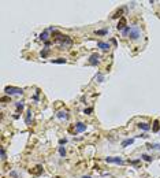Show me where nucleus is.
<instances>
[{
	"label": "nucleus",
	"instance_id": "obj_9",
	"mask_svg": "<svg viewBox=\"0 0 160 178\" xmlns=\"http://www.w3.org/2000/svg\"><path fill=\"white\" fill-rule=\"evenodd\" d=\"M138 127H140V129H142V130H145V131H148L149 129H151V126H149L148 123H145V122H142V123H138Z\"/></svg>",
	"mask_w": 160,
	"mask_h": 178
},
{
	"label": "nucleus",
	"instance_id": "obj_6",
	"mask_svg": "<svg viewBox=\"0 0 160 178\" xmlns=\"http://www.w3.org/2000/svg\"><path fill=\"white\" fill-rule=\"evenodd\" d=\"M75 129H77V131L82 133V131L86 130V125H85V123H82V122H78V123L75 125Z\"/></svg>",
	"mask_w": 160,
	"mask_h": 178
},
{
	"label": "nucleus",
	"instance_id": "obj_21",
	"mask_svg": "<svg viewBox=\"0 0 160 178\" xmlns=\"http://www.w3.org/2000/svg\"><path fill=\"white\" fill-rule=\"evenodd\" d=\"M0 153H1V159L4 160V159H6V149L1 148V149H0Z\"/></svg>",
	"mask_w": 160,
	"mask_h": 178
},
{
	"label": "nucleus",
	"instance_id": "obj_25",
	"mask_svg": "<svg viewBox=\"0 0 160 178\" xmlns=\"http://www.w3.org/2000/svg\"><path fill=\"white\" fill-rule=\"evenodd\" d=\"M120 14H122V10H120V11H118V13L115 14V15H114V18H118V17H120Z\"/></svg>",
	"mask_w": 160,
	"mask_h": 178
},
{
	"label": "nucleus",
	"instance_id": "obj_22",
	"mask_svg": "<svg viewBox=\"0 0 160 178\" xmlns=\"http://www.w3.org/2000/svg\"><path fill=\"white\" fill-rule=\"evenodd\" d=\"M84 112H85V114H92V112H93V108H85V110H84Z\"/></svg>",
	"mask_w": 160,
	"mask_h": 178
},
{
	"label": "nucleus",
	"instance_id": "obj_17",
	"mask_svg": "<svg viewBox=\"0 0 160 178\" xmlns=\"http://www.w3.org/2000/svg\"><path fill=\"white\" fill-rule=\"evenodd\" d=\"M96 34H99V36H104V34H107V30L103 29V30H96Z\"/></svg>",
	"mask_w": 160,
	"mask_h": 178
},
{
	"label": "nucleus",
	"instance_id": "obj_10",
	"mask_svg": "<svg viewBox=\"0 0 160 178\" xmlns=\"http://www.w3.org/2000/svg\"><path fill=\"white\" fill-rule=\"evenodd\" d=\"M48 37H49L48 30H45V32H42V33L40 34V40H42V41H47V40H48Z\"/></svg>",
	"mask_w": 160,
	"mask_h": 178
},
{
	"label": "nucleus",
	"instance_id": "obj_14",
	"mask_svg": "<svg viewBox=\"0 0 160 178\" xmlns=\"http://www.w3.org/2000/svg\"><path fill=\"white\" fill-rule=\"evenodd\" d=\"M23 107H25L23 102H18V103H17V110H18V111H22V110H23Z\"/></svg>",
	"mask_w": 160,
	"mask_h": 178
},
{
	"label": "nucleus",
	"instance_id": "obj_27",
	"mask_svg": "<svg viewBox=\"0 0 160 178\" xmlns=\"http://www.w3.org/2000/svg\"><path fill=\"white\" fill-rule=\"evenodd\" d=\"M84 178H90V177H89V175H88V177H84Z\"/></svg>",
	"mask_w": 160,
	"mask_h": 178
},
{
	"label": "nucleus",
	"instance_id": "obj_24",
	"mask_svg": "<svg viewBox=\"0 0 160 178\" xmlns=\"http://www.w3.org/2000/svg\"><path fill=\"white\" fill-rule=\"evenodd\" d=\"M66 143H67V140H66V138H60V140H59V144H60V145L66 144Z\"/></svg>",
	"mask_w": 160,
	"mask_h": 178
},
{
	"label": "nucleus",
	"instance_id": "obj_11",
	"mask_svg": "<svg viewBox=\"0 0 160 178\" xmlns=\"http://www.w3.org/2000/svg\"><path fill=\"white\" fill-rule=\"evenodd\" d=\"M134 143V138H127V140L122 141V147H127V145H131Z\"/></svg>",
	"mask_w": 160,
	"mask_h": 178
},
{
	"label": "nucleus",
	"instance_id": "obj_12",
	"mask_svg": "<svg viewBox=\"0 0 160 178\" xmlns=\"http://www.w3.org/2000/svg\"><path fill=\"white\" fill-rule=\"evenodd\" d=\"M152 130L155 131V133H157V131L160 130V125H159V121H155V122H153V127H152Z\"/></svg>",
	"mask_w": 160,
	"mask_h": 178
},
{
	"label": "nucleus",
	"instance_id": "obj_18",
	"mask_svg": "<svg viewBox=\"0 0 160 178\" xmlns=\"http://www.w3.org/2000/svg\"><path fill=\"white\" fill-rule=\"evenodd\" d=\"M130 30H131V27H130V26H127V27H125V29H123V36H126V34H129V33H130Z\"/></svg>",
	"mask_w": 160,
	"mask_h": 178
},
{
	"label": "nucleus",
	"instance_id": "obj_19",
	"mask_svg": "<svg viewBox=\"0 0 160 178\" xmlns=\"http://www.w3.org/2000/svg\"><path fill=\"white\" fill-rule=\"evenodd\" d=\"M59 153H60V156H66V149H64L63 147H60V148H59Z\"/></svg>",
	"mask_w": 160,
	"mask_h": 178
},
{
	"label": "nucleus",
	"instance_id": "obj_4",
	"mask_svg": "<svg viewBox=\"0 0 160 178\" xmlns=\"http://www.w3.org/2000/svg\"><path fill=\"white\" fill-rule=\"evenodd\" d=\"M99 59H100V55H99V54H93V55H90V58H89V63L92 64V66H96V64L99 63Z\"/></svg>",
	"mask_w": 160,
	"mask_h": 178
},
{
	"label": "nucleus",
	"instance_id": "obj_26",
	"mask_svg": "<svg viewBox=\"0 0 160 178\" xmlns=\"http://www.w3.org/2000/svg\"><path fill=\"white\" fill-rule=\"evenodd\" d=\"M11 177L17 178V173H15V171H11Z\"/></svg>",
	"mask_w": 160,
	"mask_h": 178
},
{
	"label": "nucleus",
	"instance_id": "obj_23",
	"mask_svg": "<svg viewBox=\"0 0 160 178\" xmlns=\"http://www.w3.org/2000/svg\"><path fill=\"white\" fill-rule=\"evenodd\" d=\"M96 80H99V82H101V81L104 80V77L101 75V74H97V77H96Z\"/></svg>",
	"mask_w": 160,
	"mask_h": 178
},
{
	"label": "nucleus",
	"instance_id": "obj_20",
	"mask_svg": "<svg viewBox=\"0 0 160 178\" xmlns=\"http://www.w3.org/2000/svg\"><path fill=\"white\" fill-rule=\"evenodd\" d=\"M48 54H49V51H48V49L41 51V56H42V58H47V56H48Z\"/></svg>",
	"mask_w": 160,
	"mask_h": 178
},
{
	"label": "nucleus",
	"instance_id": "obj_1",
	"mask_svg": "<svg viewBox=\"0 0 160 178\" xmlns=\"http://www.w3.org/2000/svg\"><path fill=\"white\" fill-rule=\"evenodd\" d=\"M4 92L7 95H21L23 90L19 88H14V86H6L4 88Z\"/></svg>",
	"mask_w": 160,
	"mask_h": 178
},
{
	"label": "nucleus",
	"instance_id": "obj_15",
	"mask_svg": "<svg viewBox=\"0 0 160 178\" xmlns=\"http://www.w3.org/2000/svg\"><path fill=\"white\" fill-rule=\"evenodd\" d=\"M141 159H142V160H145V162H152V157L148 156V155H145V153H142V155H141Z\"/></svg>",
	"mask_w": 160,
	"mask_h": 178
},
{
	"label": "nucleus",
	"instance_id": "obj_2",
	"mask_svg": "<svg viewBox=\"0 0 160 178\" xmlns=\"http://www.w3.org/2000/svg\"><path fill=\"white\" fill-rule=\"evenodd\" d=\"M129 34H130V38H131V40H137V38L141 37V32H140V29L137 27V26H133Z\"/></svg>",
	"mask_w": 160,
	"mask_h": 178
},
{
	"label": "nucleus",
	"instance_id": "obj_13",
	"mask_svg": "<svg viewBox=\"0 0 160 178\" xmlns=\"http://www.w3.org/2000/svg\"><path fill=\"white\" fill-rule=\"evenodd\" d=\"M52 63H66V59H63V58H59V59H53V60H51Z\"/></svg>",
	"mask_w": 160,
	"mask_h": 178
},
{
	"label": "nucleus",
	"instance_id": "obj_5",
	"mask_svg": "<svg viewBox=\"0 0 160 178\" xmlns=\"http://www.w3.org/2000/svg\"><path fill=\"white\" fill-rule=\"evenodd\" d=\"M97 47L103 49V51H108V48H110V44L108 42H104V41H99L97 42Z\"/></svg>",
	"mask_w": 160,
	"mask_h": 178
},
{
	"label": "nucleus",
	"instance_id": "obj_7",
	"mask_svg": "<svg viewBox=\"0 0 160 178\" xmlns=\"http://www.w3.org/2000/svg\"><path fill=\"white\" fill-rule=\"evenodd\" d=\"M125 26H126V18H120V21H119V23H118V26H116V29L118 30H123L125 29Z\"/></svg>",
	"mask_w": 160,
	"mask_h": 178
},
{
	"label": "nucleus",
	"instance_id": "obj_16",
	"mask_svg": "<svg viewBox=\"0 0 160 178\" xmlns=\"http://www.w3.org/2000/svg\"><path fill=\"white\" fill-rule=\"evenodd\" d=\"M32 119V110H27V115H26V123H30Z\"/></svg>",
	"mask_w": 160,
	"mask_h": 178
},
{
	"label": "nucleus",
	"instance_id": "obj_3",
	"mask_svg": "<svg viewBox=\"0 0 160 178\" xmlns=\"http://www.w3.org/2000/svg\"><path fill=\"white\" fill-rule=\"evenodd\" d=\"M105 162L107 163H116V164H123V160L118 156H108L105 157Z\"/></svg>",
	"mask_w": 160,
	"mask_h": 178
},
{
	"label": "nucleus",
	"instance_id": "obj_8",
	"mask_svg": "<svg viewBox=\"0 0 160 178\" xmlns=\"http://www.w3.org/2000/svg\"><path fill=\"white\" fill-rule=\"evenodd\" d=\"M58 118L59 119H67L68 118L67 111H59V112H58Z\"/></svg>",
	"mask_w": 160,
	"mask_h": 178
}]
</instances>
